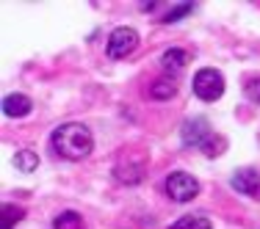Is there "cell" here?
<instances>
[{"mask_svg":"<svg viewBox=\"0 0 260 229\" xmlns=\"http://www.w3.org/2000/svg\"><path fill=\"white\" fill-rule=\"evenodd\" d=\"M50 146L58 158L64 160H86L94 149V138H91V130L80 122H67L58 125L50 135Z\"/></svg>","mask_w":260,"mask_h":229,"instance_id":"obj_1","label":"cell"},{"mask_svg":"<svg viewBox=\"0 0 260 229\" xmlns=\"http://www.w3.org/2000/svg\"><path fill=\"white\" fill-rule=\"evenodd\" d=\"M191 89H194V94L200 97L202 102H216L224 94V75H221L219 69H213V66H202L194 75Z\"/></svg>","mask_w":260,"mask_h":229,"instance_id":"obj_2","label":"cell"},{"mask_svg":"<svg viewBox=\"0 0 260 229\" xmlns=\"http://www.w3.org/2000/svg\"><path fill=\"white\" fill-rule=\"evenodd\" d=\"M164 190H166V196L175 199V202H191L200 194V182H197V177L188 174V171H172L164 182Z\"/></svg>","mask_w":260,"mask_h":229,"instance_id":"obj_3","label":"cell"},{"mask_svg":"<svg viewBox=\"0 0 260 229\" xmlns=\"http://www.w3.org/2000/svg\"><path fill=\"white\" fill-rule=\"evenodd\" d=\"M136 47H139V33H136L133 28H127V25H119V28L111 30L108 45H105V55L114 58V61H119V58H127Z\"/></svg>","mask_w":260,"mask_h":229,"instance_id":"obj_4","label":"cell"},{"mask_svg":"<svg viewBox=\"0 0 260 229\" xmlns=\"http://www.w3.org/2000/svg\"><path fill=\"white\" fill-rule=\"evenodd\" d=\"M210 135H213V130H210V125H208L205 116H191V119L183 125V130H180L183 144H185V146H197V149L205 144Z\"/></svg>","mask_w":260,"mask_h":229,"instance_id":"obj_5","label":"cell"},{"mask_svg":"<svg viewBox=\"0 0 260 229\" xmlns=\"http://www.w3.org/2000/svg\"><path fill=\"white\" fill-rule=\"evenodd\" d=\"M233 190L244 196H252V199H260V174L255 169H235L230 177Z\"/></svg>","mask_w":260,"mask_h":229,"instance_id":"obj_6","label":"cell"},{"mask_svg":"<svg viewBox=\"0 0 260 229\" xmlns=\"http://www.w3.org/2000/svg\"><path fill=\"white\" fill-rule=\"evenodd\" d=\"M188 61H191V53L185 47H169L160 55V69L166 72V78H177L188 66Z\"/></svg>","mask_w":260,"mask_h":229,"instance_id":"obj_7","label":"cell"},{"mask_svg":"<svg viewBox=\"0 0 260 229\" xmlns=\"http://www.w3.org/2000/svg\"><path fill=\"white\" fill-rule=\"evenodd\" d=\"M30 110H34L30 97H25V94H6L3 97V116H9V119H22Z\"/></svg>","mask_w":260,"mask_h":229,"instance_id":"obj_8","label":"cell"},{"mask_svg":"<svg viewBox=\"0 0 260 229\" xmlns=\"http://www.w3.org/2000/svg\"><path fill=\"white\" fill-rule=\"evenodd\" d=\"M177 94V83L172 78H158V80H152V86H150V100H172V97Z\"/></svg>","mask_w":260,"mask_h":229,"instance_id":"obj_9","label":"cell"},{"mask_svg":"<svg viewBox=\"0 0 260 229\" xmlns=\"http://www.w3.org/2000/svg\"><path fill=\"white\" fill-rule=\"evenodd\" d=\"M22 215H25V210L20 207V204H11V202H6V204H0V226L3 229H14L17 224L22 221Z\"/></svg>","mask_w":260,"mask_h":229,"instance_id":"obj_10","label":"cell"},{"mask_svg":"<svg viewBox=\"0 0 260 229\" xmlns=\"http://www.w3.org/2000/svg\"><path fill=\"white\" fill-rule=\"evenodd\" d=\"M169 229H213V224H210L208 215H200V213H188L183 215V218H177L175 224H172Z\"/></svg>","mask_w":260,"mask_h":229,"instance_id":"obj_11","label":"cell"},{"mask_svg":"<svg viewBox=\"0 0 260 229\" xmlns=\"http://www.w3.org/2000/svg\"><path fill=\"white\" fill-rule=\"evenodd\" d=\"M53 226L55 229H83V218L78 213H72V210H64V213L55 215Z\"/></svg>","mask_w":260,"mask_h":229,"instance_id":"obj_12","label":"cell"},{"mask_svg":"<svg viewBox=\"0 0 260 229\" xmlns=\"http://www.w3.org/2000/svg\"><path fill=\"white\" fill-rule=\"evenodd\" d=\"M14 166L20 171H36V166H39V155L30 152V149H22L14 155Z\"/></svg>","mask_w":260,"mask_h":229,"instance_id":"obj_13","label":"cell"},{"mask_svg":"<svg viewBox=\"0 0 260 229\" xmlns=\"http://www.w3.org/2000/svg\"><path fill=\"white\" fill-rule=\"evenodd\" d=\"M227 149V141L224 138H221V135H210V138L205 141V144H202L200 146V152H205L208 155V158H216V155H219V152H224Z\"/></svg>","mask_w":260,"mask_h":229,"instance_id":"obj_14","label":"cell"},{"mask_svg":"<svg viewBox=\"0 0 260 229\" xmlns=\"http://www.w3.org/2000/svg\"><path fill=\"white\" fill-rule=\"evenodd\" d=\"M244 94L249 102L260 105V75H252V78L244 80Z\"/></svg>","mask_w":260,"mask_h":229,"instance_id":"obj_15","label":"cell"},{"mask_svg":"<svg viewBox=\"0 0 260 229\" xmlns=\"http://www.w3.org/2000/svg\"><path fill=\"white\" fill-rule=\"evenodd\" d=\"M194 11V3H180V9H172L169 14L164 17V22H177V20H183L185 14H191Z\"/></svg>","mask_w":260,"mask_h":229,"instance_id":"obj_16","label":"cell"}]
</instances>
